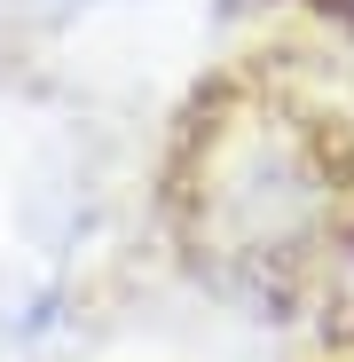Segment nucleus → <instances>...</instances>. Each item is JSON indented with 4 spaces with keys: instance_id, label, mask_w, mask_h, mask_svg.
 <instances>
[{
    "instance_id": "f257e3e1",
    "label": "nucleus",
    "mask_w": 354,
    "mask_h": 362,
    "mask_svg": "<svg viewBox=\"0 0 354 362\" xmlns=\"http://www.w3.org/2000/svg\"><path fill=\"white\" fill-rule=\"evenodd\" d=\"M205 228L236 260H291L307 252L323 221H331V181L323 158L300 127L283 118H236L205 150V181H197Z\"/></svg>"
}]
</instances>
